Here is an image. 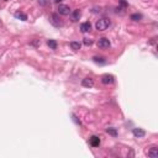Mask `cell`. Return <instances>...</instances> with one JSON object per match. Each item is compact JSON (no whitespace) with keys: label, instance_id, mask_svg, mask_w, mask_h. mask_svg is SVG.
<instances>
[{"label":"cell","instance_id":"1","mask_svg":"<svg viewBox=\"0 0 158 158\" xmlns=\"http://www.w3.org/2000/svg\"><path fill=\"white\" fill-rule=\"evenodd\" d=\"M110 20L109 19H106V17H102L100 20H98V21L95 22V29L98 31H105L108 27L110 26Z\"/></svg>","mask_w":158,"mask_h":158},{"label":"cell","instance_id":"2","mask_svg":"<svg viewBox=\"0 0 158 158\" xmlns=\"http://www.w3.org/2000/svg\"><path fill=\"white\" fill-rule=\"evenodd\" d=\"M48 20H50L51 25H53L54 27H62L63 26V21H62L61 17H59L57 14H51Z\"/></svg>","mask_w":158,"mask_h":158},{"label":"cell","instance_id":"3","mask_svg":"<svg viewBox=\"0 0 158 158\" xmlns=\"http://www.w3.org/2000/svg\"><path fill=\"white\" fill-rule=\"evenodd\" d=\"M57 10H58L59 15H63V16H68V15L72 13V11H70V7L68 5H64V4H59Z\"/></svg>","mask_w":158,"mask_h":158},{"label":"cell","instance_id":"4","mask_svg":"<svg viewBox=\"0 0 158 158\" xmlns=\"http://www.w3.org/2000/svg\"><path fill=\"white\" fill-rule=\"evenodd\" d=\"M98 47L99 48H101V50H105V48H109L110 47V41L108 38H105V37H101V38H99L98 40Z\"/></svg>","mask_w":158,"mask_h":158},{"label":"cell","instance_id":"5","mask_svg":"<svg viewBox=\"0 0 158 158\" xmlns=\"http://www.w3.org/2000/svg\"><path fill=\"white\" fill-rule=\"evenodd\" d=\"M146 155H147L148 157L156 158L158 156V147H157V146H151V147L146 151Z\"/></svg>","mask_w":158,"mask_h":158},{"label":"cell","instance_id":"6","mask_svg":"<svg viewBox=\"0 0 158 158\" xmlns=\"http://www.w3.org/2000/svg\"><path fill=\"white\" fill-rule=\"evenodd\" d=\"M101 83L102 84H111V83H114V76H111V74H104V76L101 77Z\"/></svg>","mask_w":158,"mask_h":158},{"label":"cell","instance_id":"7","mask_svg":"<svg viewBox=\"0 0 158 158\" xmlns=\"http://www.w3.org/2000/svg\"><path fill=\"white\" fill-rule=\"evenodd\" d=\"M132 133H133V136L135 137H138V138H141V137H145L146 135V131L143 129H140V127H135L132 130Z\"/></svg>","mask_w":158,"mask_h":158},{"label":"cell","instance_id":"8","mask_svg":"<svg viewBox=\"0 0 158 158\" xmlns=\"http://www.w3.org/2000/svg\"><path fill=\"white\" fill-rule=\"evenodd\" d=\"M69 15H70V20H72L73 22H77V21H79V19H80L82 13H80L79 9H77V10H74L73 13H70Z\"/></svg>","mask_w":158,"mask_h":158},{"label":"cell","instance_id":"9","mask_svg":"<svg viewBox=\"0 0 158 158\" xmlns=\"http://www.w3.org/2000/svg\"><path fill=\"white\" fill-rule=\"evenodd\" d=\"M82 85L84 88H92V86H94V80L92 78H84L82 80Z\"/></svg>","mask_w":158,"mask_h":158},{"label":"cell","instance_id":"10","mask_svg":"<svg viewBox=\"0 0 158 158\" xmlns=\"http://www.w3.org/2000/svg\"><path fill=\"white\" fill-rule=\"evenodd\" d=\"M89 142H90V146H92V147H99V145H100V138L98 136H92Z\"/></svg>","mask_w":158,"mask_h":158},{"label":"cell","instance_id":"11","mask_svg":"<svg viewBox=\"0 0 158 158\" xmlns=\"http://www.w3.org/2000/svg\"><path fill=\"white\" fill-rule=\"evenodd\" d=\"M92 30V23L90 22H83L80 25V31L82 32H89V31Z\"/></svg>","mask_w":158,"mask_h":158},{"label":"cell","instance_id":"12","mask_svg":"<svg viewBox=\"0 0 158 158\" xmlns=\"http://www.w3.org/2000/svg\"><path fill=\"white\" fill-rule=\"evenodd\" d=\"M80 42H77V41H72L70 42V48H72L73 51H78L79 48H80Z\"/></svg>","mask_w":158,"mask_h":158},{"label":"cell","instance_id":"13","mask_svg":"<svg viewBox=\"0 0 158 158\" xmlns=\"http://www.w3.org/2000/svg\"><path fill=\"white\" fill-rule=\"evenodd\" d=\"M106 132H108L109 135L114 136V137H116V136H117V131H116V129H114V127H109V129H106Z\"/></svg>","mask_w":158,"mask_h":158},{"label":"cell","instance_id":"14","mask_svg":"<svg viewBox=\"0 0 158 158\" xmlns=\"http://www.w3.org/2000/svg\"><path fill=\"white\" fill-rule=\"evenodd\" d=\"M47 45H48L52 50H56L57 48V42L54 41V40H48V41H47Z\"/></svg>","mask_w":158,"mask_h":158},{"label":"cell","instance_id":"15","mask_svg":"<svg viewBox=\"0 0 158 158\" xmlns=\"http://www.w3.org/2000/svg\"><path fill=\"white\" fill-rule=\"evenodd\" d=\"M15 17L22 20V21H26V20H27V15L22 14V13H16V14H15Z\"/></svg>","mask_w":158,"mask_h":158},{"label":"cell","instance_id":"16","mask_svg":"<svg viewBox=\"0 0 158 158\" xmlns=\"http://www.w3.org/2000/svg\"><path fill=\"white\" fill-rule=\"evenodd\" d=\"M141 19H142V15L141 14H133V15H131V20H132V21H140Z\"/></svg>","mask_w":158,"mask_h":158},{"label":"cell","instance_id":"17","mask_svg":"<svg viewBox=\"0 0 158 158\" xmlns=\"http://www.w3.org/2000/svg\"><path fill=\"white\" fill-rule=\"evenodd\" d=\"M83 43H84L85 46H92V45H93V40H90V38H84Z\"/></svg>","mask_w":158,"mask_h":158},{"label":"cell","instance_id":"18","mask_svg":"<svg viewBox=\"0 0 158 158\" xmlns=\"http://www.w3.org/2000/svg\"><path fill=\"white\" fill-rule=\"evenodd\" d=\"M40 5H42V6H46V5H48L50 4V0H37Z\"/></svg>","mask_w":158,"mask_h":158},{"label":"cell","instance_id":"19","mask_svg":"<svg viewBox=\"0 0 158 158\" xmlns=\"http://www.w3.org/2000/svg\"><path fill=\"white\" fill-rule=\"evenodd\" d=\"M94 62H96V63H105L104 61V58H98V57H94Z\"/></svg>","mask_w":158,"mask_h":158},{"label":"cell","instance_id":"20","mask_svg":"<svg viewBox=\"0 0 158 158\" xmlns=\"http://www.w3.org/2000/svg\"><path fill=\"white\" fill-rule=\"evenodd\" d=\"M73 120L76 121V124H78V125H82V122H80V120H78V117L76 116V115H73Z\"/></svg>","mask_w":158,"mask_h":158},{"label":"cell","instance_id":"21","mask_svg":"<svg viewBox=\"0 0 158 158\" xmlns=\"http://www.w3.org/2000/svg\"><path fill=\"white\" fill-rule=\"evenodd\" d=\"M54 1H56V3H58V4H59V3H61V1H62V0H54Z\"/></svg>","mask_w":158,"mask_h":158}]
</instances>
